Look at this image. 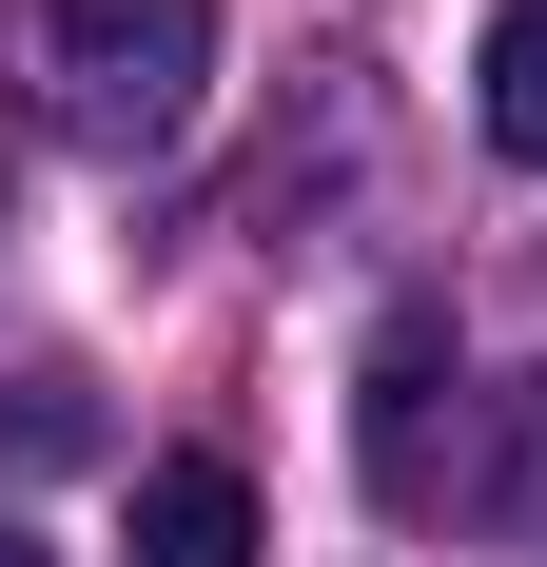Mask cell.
<instances>
[{"mask_svg":"<svg viewBox=\"0 0 547 567\" xmlns=\"http://www.w3.org/2000/svg\"><path fill=\"white\" fill-rule=\"evenodd\" d=\"M20 79H40V117L79 157H157L196 117V79H216V0H40Z\"/></svg>","mask_w":547,"mask_h":567,"instance_id":"obj_1","label":"cell"},{"mask_svg":"<svg viewBox=\"0 0 547 567\" xmlns=\"http://www.w3.org/2000/svg\"><path fill=\"white\" fill-rule=\"evenodd\" d=\"M469 392V372H450V313H391L372 333V392H352V451H372V509H431L450 470H431V411Z\"/></svg>","mask_w":547,"mask_h":567,"instance_id":"obj_2","label":"cell"},{"mask_svg":"<svg viewBox=\"0 0 547 567\" xmlns=\"http://www.w3.org/2000/svg\"><path fill=\"white\" fill-rule=\"evenodd\" d=\"M137 567H255V489L216 451H157L137 470Z\"/></svg>","mask_w":547,"mask_h":567,"instance_id":"obj_3","label":"cell"},{"mask_svg":"<svg viewBox=\"0 0 547 567\" xmlns=\"http://www.w3.org/2000/svg\"><path fill=\"white\" fill-rule=\"evenodd\" d=\"M489 137L547 176V0H508V20H489Z\"/></svg>","mask_w":547,"mask_h":567,"instance_id":"obj_4","label":"cell"},{"mask_svg":"<svg viewBox=\"0 0 547 567\" xmlns=\"http://www.w3.org/2000/svg\"><path fill=\"white\" fill-rule=\"evenodd\" d=\"M0 567H59V548H40V528H0Z\"/></svg>","mask_w":547,"mask_h":567,"instance_id":"obj_5","label":"cell"}]
</instances>
